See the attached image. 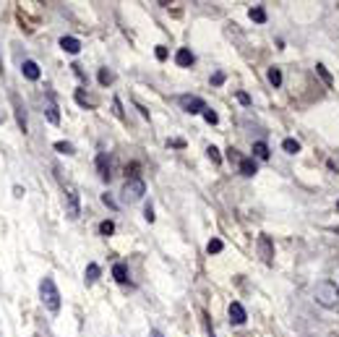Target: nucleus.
Listing matches in <instances>:
<instances>
[{
	"instance_id": "nucleus-1",
	"label": "nucleus",
	"mask_w": 339,
	"mask_h": 337,
	"mask_svg": "<svg viewBox=\"0 0 339 337\" xmlns=\"http://www.w3.org/2000/svg\"><path fill=\"white\" fill-rule=\"evenodd\" d=\"M313 298H316L318 306H323V309H334V306L339 303V287H336V282H331V280L316 282Z\"/></svg>"
},
{
	"instance_id": "nucleus-2",
	"label": "nucleus",
	"mask_w": 339,
	"mask_h": 337,
	"mask_svg": "<svg viewBox=\"0 0 339 337\" xmlns=\"http://www.w3.org/2000/svg\"><path fill=\"white\" fill-rule=\"evenodd\" d=\"M39 298H42V303H44V309H47V311H52V314L60 311V293H58V285H55L52 277H42Z\"/></svg>"
},
{
	"instance_id": "nucleus-3",
	"label": "nucleus",
	"mask_w": 339,
	"mask_h": 337,
	"mask_svg": "<svg viewBox=\"0 0 339 337\" xmlns=\"http://www.w3.org/2000/svg\"><path fill=\"white\" fill-rule=\"evenodd\" d=\"M146 194V183L141 180V178H128L126 180V186H123V199H126L128 204H133V202H138Z\"/></svg>"
},
{
	"instance_id": "nucleus-4",
	"label": "nucleus",
	"mask_w": 339,
	"mask_h": 337,
	"mask_svg": "<svg viewBox=\"0 0 339 337\" xmlns=\"http://www.w3.org/2000/svg\"><path fill=\"white\" fill-rule=\"evenodd\" d=\"M178 105H180L186 113H191V115L206 110V102H204L201 97H196V94H180V97H178Z\"/></svg>"
},
{
	"instance_id": "nucleus-5",
	"label": "nucleus",
	"mask_w": 339,
	"mask_h": 337,
	"mask_svg": "<svg viewBox=\"0 0 339 337\" xmlns=\"http://www.w3.org/2000/svg\"><path fill=\"white\" fill-rule=\"evenodd\" d=\"M66 214L71 220H76L81 214V202H79V191L76 188H66Z\"/></svg>"
},
{
	"instance_id": "nucleus-6",
	"label": "nucleus",
	"mask_w": 339,
	"mask_h": 337,
	"mask_svg": "<svg viewBox=\"0 0 339 337\" xmlns=\"http://www.w3.org/2000/svg\"><path fill=\"white\" fill-rule=\"evenodd\" d=\"M258 254H261V259H264L266 264L274 262V243H271L269 235H258Z\"/></svg>"
},
{
	"instance_id": "nucleus-7",
	"label": "nucleus",
	"mask_w": 339,
	"mask_h": 337,
	"mask_svg": "<svg viewBox=\"0 0 339 337\" xmlns=\"http://www.w3.org/2000/svg\"><path fill=\"white\" fill-rule=\"evenodd\" d=\"M44 115H47V120H50L52 126L60 123V113H58V105H55V97L52 94L44 97Z\"/></svg>"
},
{
	"instance_id": "nucleus-8",
	"label": "nucleus",
	"mask_w": 339,
	"mask_h": 337,
	"mask_svg": "<svg viewBox=\"0 0 339 337\" xmlns=\"http://www.w3.org/2000/svg\"><path fill=\"white\" fill-rule=\"evenodd\" d=\"M11 102H13V110H16V123H19V128L26 133V131H29V126H26V113H24V105H21L19 94H11Z\"/></svg>"
},
{
	"instance_id": "nucleus-9",
	"label": "nucleus",
	"mask_w": 339,
	"mask_h": 337,
	"mask_svg": "<svg viewBox=\"0 0 339 337\" xmlns=\"http://www.w3.org/2000/svg\"><path fill=\"white\" fill-rule=\"evenodd\" d=\"M245 319H248V314H245L243 306L238 301L230 303V321H233V324H245Z\"/></svg>"
},
{
	"instance_id": "nucleus-10",
	"label": "nucleus",
	"mask_w": 339,
	"mask_h": 337,
	"mask_svg": "<svg viewBox=\"0 0 339 337\" xmlns=\"http://www.w3.org/2000/svg\"><path fill=\"white\" fill-rule=\"evenodd\" d=\"M175 63H178L180 68H191V66H193V53H191L188 47H180V50L175 53Z\"/></svg>"
},
{
	"instance_id": "nucleus-11",
	"label": "nucleus",
	"mask_w": 339,
	"mask_h": 337,
	"mask_svg": "<svg viewBox=\"0 0 339 337\" xmlns=\"http://www.w3.org/2000/svg\"><path fill=\"white\" fill-rule=\"evenodd\" d=\"M238 167H240V173H243L245 178H253V175L258 173V165H256V160H253V157H243Z\"/></svg>"
},
{
	"instance_id": "nucleus-12",
	"label": "nucleus",
	"mask_w": 339,
	"mask_h": 337,
	"mask_svg": "<svg viewBox=\"0 0 339 337\" xmlns=\"http://www.w3.org/2000/svg\"><path fill=\"white\" fill-rule=\"evenodd\" d=\"M60 47H63L68 55H79V50H81V42L76 39V37H63V39H60Z\"/></svg>"
},
{
	"instance_id": "nucleus-13",
	"label": "nucleus",
	"mask_w": 339,
	"mask_h": 337,
	"mask_svg": "<svg viewBox=\"0 0 339 337\" xmlns=\"http://www.w3.org/2000/svg\"><path fill=\"white\" fill-rule=\"evenodd\" d=\"M21 73L26 76L29 81H37V79H39V66L34 63V60H24V66H21Z\"/></svg>"
},
{
	"instance_id": "nucleus-14",
	"label": "nucleus",
	"mask_w": 339,
	"mask_h": 337,
	"mask_svg": "<svg viewBox=\"0 0 339 337\" xmlns=\"http://www.w3.org/2000/svg\"><path fill=\"white\" fill-rule=\"evenodd\" d=\"M97 173H99V178L102 180H110V160H107V155H99L97 157Z\"/></svg>"
},
{
	"instance_id": "nucleus-15",
	"label": "nucleus",
	"mask_w": 339,
	"mask_h": 337,
	"mask_svg": "<svg viewBox=\"0 0 339 337\" xmlns=\"http://www.w3.org/2000/svg\"><path fill=\"white\" fill-rule=\"evenodd\" d=\"M112 277H115L120 285H126V282H128V269H126V264H115V267H112Z\"/></svg>"
},
{
	"instance_id": "nucleus-16",
	"label": "nucleus",
	"mask_w": 339,
	"mask_h": 337,
	"mask_svg": "<svg viewBox=\"0 0 339 337\" xmlns=\"http://www.w3.org/2000/svg\"><path fill=\"white\" fill-rule=\"evenodd\" d=\"M253 157L269 160V147H266V141H256V144H253Z\"/></svg>"
},
{
	"instance_id": "nucleus-17",
	"label": "nucleus",
	"mask_w": 339,
	"mask_h": 337,
	"mask_svg": "<svg viewBox=\"0 0 339 337\" xmlns=\"http://www.w3.org/2000/svg\"><path fill=\"white\" fill-rule=\"evenodd\" d=\"M97 280H99V264L91 262V264L86 267V282L91 285V282H97Z\"/></svg>"
},
{
	"instance_id": "nucleus-18",
	"label": "nucleus",
	"mask_w": 339,
	"mask_h": 337,
	"mask_svg": "<svg viewBox=\"0 0 339 337\" xmlns=\"http://www.w3.org/2000/svg\"><path fill=\"white\" fill-rule=\"evenodd\" d=\"M316 73H318L321 79H323V84H326V86H334V79H331V73L326 71V66H323V63H318V66H316Z\"/></svg>"
},
{
	"instance_id": "nucleus-19",
	"label": "nucleus",
	"mask_w": 339,
	"mask_h": 337,
	"mask_svg": "<svg viewBox=\"0 0 339 337\" xmlns=\"http://www.w3.org/2000/svg\"><path fill=\"white\" fill-rule=\"evenodd\" d=\"M282 149L287 152V155H298V152H300V144H298L295 139H285V141H282Z\"/></svg>"
},
{
	"instance_id": "nucleus-20",
	"label": "nucleus",
	"mask_w": 339,
	"mask_h": 337,
	"mask_svg": "<svg viewBox=\"0 0 339 337\" xmlns=\"http://www.w3.org/2000/svg\"><path fill=\"white\" fill-rule=\"evenodd\" d=\"M251 19H253L256 24H264V21H266V11H264V8H261V6L251 8Z\"/></svg>"
},
{
	"instance_id": "nucleus-21",
	"label": "nucleus",
	"mask_w": 339,
	"mask_h": 337,
	"mask_svg": "<svg viewBox=\"0 0 339 337\" xmlns=\"http://www.w3.org/2000/svg\"><path fill=\"white\" fill-rule=\"evenodd\" d=\"M269 81H271V86H282V71L279 68H269Z\"/></svg>"
},
{
	"instance_id": "nucleus-22",
	"label": "nucleus",
	"mask_w": 339,
	"mask_h": 337,
	"mask_svg": "<svg viewBox=\"0 0 339 337\" xmlns=\"http://www.w3.org/2000/svg\"><path fill=\"white\" fill-rule=\"evenodd\" d=\"M222 249H224V243H222L219 238H211V240H209V246H206V251H209V254H219Z\"/></svg>"
},
{
	"instance_id": "nucleus-23",
	"label": "nucleus",
	"mask_w": 339,
	"mask_h": 337,
	"mask_svg": "<svg viewBox=\"0 0 339 337\" xmlns=\"http://www.w3.org/2000/svg\"><path fill=\"white\" fill-rule=\"evenodd\" d=\"M55 149L60 152V155H73V144H68V141H55Z\"/></svg>"
},
{
	"instance_id": "nucleus-24",
	"label": "nucleus",
	"mask_w": 339,
	"mask_h": 337,
	"mask_svg": "<svg viewBox=\"0 0 339 337\" xmlns=\"http://www.w3.org/2000/svg\"><path fill=\"white\" fill-rule=\"evenodd\" d=\"M99 233H102V235H112V233H115V222H112V220H104V222L99 225Z\"/></svg>"
},
{
	"instance_id": "nucleus-25",
	"label": "nucleus",
	"mask_w": 339,
	"mask_h": 337,
	"mask_svg": "<svg viewBox=\"0 0 339 337\" xmlns=\"http://www.w3.org/2000/svg\"><path fill=\"white\" fill-rule=\"evenodd\" d=\"M206 155H209V160H211L214 165H219V162H222V157H219V149H217V147H209V149H206Z\"/></svg>"
},
{
	"instance_id": "nucleus-26",
	"label": "nucleus",
	"mask_w": 339,
	"mask_h": 337,
	"mask_svg": "<svg viewBox=\"0 0 339 337\" xmlns=\"http://www.w3.org/2000/svg\"><path fill=\"white\" fill-rule=\"evenodd\" d=\"M99 84H102V86H107V84H112V73H110V71H107V68H102V71H99Z\"/></svg>"
},
{
	"instance_id": "nucleus-27",
	"label": "nucleus",
	"mask_w": 339,
	"mask_h": 337,
	"mask_svg": "<svg viewBox=\"0 0 339 337\" xmlns=\"http://www.w3.org/2000/svg\"><path fill=\"white\" fill-rule=\"evenodd\" d=\"M201 115L206 118V123H211V126H214V123H219V115H217V113H214V110H209V107H206V110H204Z\"/></svg>"
},
{
	"instance_id": "nucleus-28",
	"label": "nucleus",
	"mask_w": 339,
	"mask_h": 337,
	"mask_svg": "<svg viewBox=\"0 0 339 337\" xmlns=\"http://www.w3.org/2000/svg\"><path fill=\"white\" fill-rule=\"evenodd\" d=\"M76 102H79L81 107H94V102L84 97V91H76Z\"/></svg>"
},
{
	"instance_id": "nucleus-29",
	"label": "nucleus",
	"mask_w": 339,
	"mask_h": 337,
	"mask_svg": "<svg viewBox=\"0 0 339 337\" xmlns=\"http://www.w3.org/2000/svg\"><path fill=\"white\" fill-rule=\"evenodd\" d=\"M227 160H230V162H238V165H240V160H243V157L238 155V149H233V147H230V149H227Z\"/></svg>"
},
{
	"instance_id": "nucleus-30",
	"label": "nucleus",
	"mask_w": 339,
	"mask_h": 337,
	"mask_svg": "<svg viewBox=\"0 0 339 337\" xmlns=\"http://www.w3.org/2000/svg\"><path fill=\"white\" fill-rule=\"evenodd\" d=\"M211 84H214V86H222V84H224V73H222V71H217V73L211 76Z\"/></svg>"
},
{
	"instance_id": "nucleus-31",
	"label": "nucleus",
	"mask_w": 339,
	"mask_h": 337,
	"mask_svg": "<svg viewBox=\"0 0 339 337\" xmlns=\"http://www.w3.org/2000/svg\"><path fill=\"white\" fill-rule=\"evenodd\" d=\"M102 202H104L107 207H112V209H118V204H115V199H112L110 194H102Z\"/></svg>"
},
{
	"instance_id": "nucleus-32",
	"label": "nucleus",
	"mask_w": 339,
	"mask_h": 337,
	"mask_svg": "<svg viewBox=\"0 0 339 337\" xmlns=\"http://www.w3.org/2000/svg\"><path fill=\"white\" fill-rule=\"evenodd\" d=\"M112 113H115L118 118H123V110H120V100H118V97L112 100Z\"/></svg>"
},
{
	"instance_id": "nucleus-33",
	"label": "nucleus",
	"mask_w": 339,
	"mask_h": 337,
	"mask_svg": "<svg viewBox=\"0 0 339 337\" xmlns=\"http://www.w3.org/2000/svg\"><path fill=\"white\" fill-rule=\"evenodd\" d=\"M238 102H240V105H251V97L245 94V91H238Z\"/></svg>"
},
{
	"instance_id": "nucleus-34",
	"label": "nucleus",
	"mask_w": 339,
	"mask_h": 337,
	"mask_svg": "<svg viewBox=\"0 0 339 337\" xmlns=\"http://www.w3.org/2000/svg\"><path fill=\"white\" fill-rule=\"evenodd\" d=\"M144 217H146L149 222H154V209H151V204H149V207L144 209Z\"/></svg>"
},
{
	"instance_id": "nucleus-35",
	"label": "nucleus",
	"mask_w": 339,
	"mask_h": 337,
	"mask_svg": "<svg viewBox=\"0 0 339 337\" xmlns=\"http://www.w3.org/2000/svg\"><path fill=\"white\" fill-rule=\"evenodd\" d=\"M157 60H167V50L162 47V44H159V47H157Z\"/></svg>"
},
{
	"instance_id": "nucleus-36",
	"label": "nucleus",
	"mask_w": 339,
	"mask_h": 337,
	"mask_svg": "<svg viewBox=\"0 0 339 337\" xmlns=\"http://www.w3.org/2000/svg\"><path fill=\"white\" fill-rule=\"evenodd\" d=\"M206 334H209V337H217V334H214V327L209 324V321H206Z\"/></svg>"
},
{
	"instance_id": "nucleus-37",
	"label": "nucleus",
	"mask_w": 339,
	"mask_h": 337,
	"mask_svg": "<svg viewBox=\"0 0 339 337\" xmlns=\"http://www.w3.org/2000/svg\"><path fill=\"white\" fill-rule=\"evenodd\" d=\"M151 337H164V334H162V332H157V329H154V332H151Z\"/></svg>"
},
{
	"instance_id": "nucleus-38",
	"label": "nucleus",
	"mask_w": 339,
	"mask_h": 337,
	"mask_svg": "<svg viewBox=\"0 0 339 337\" xmlns=\"http://www.w3.org/2000/svg\"><path fill=\"white\" fill-rule=\"evenodd\" d=\"M0 73H3V60H0Z\"/></svg>"
}]
</instances>
